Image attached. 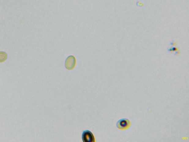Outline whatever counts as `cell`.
Here are the masks:
<instances>
[{
	"instance_id": "obj_3",
	"label": "cell",
	"mask_w": 189,
	"mask_h": 142,
	"mask_svg": "<svg viewBox=\"0 0 189 142\" xmlns=\"http://www.w3.org/2000/svg\"><path fill=\"white\" fill-rule=\"evenodd\" d=\"M76 64V59L74 56L68 57L65 60V65L66 68L68 70H72L74 68Z\"/></svg>"
},
{
	"instance_id": "obj_2",
	"label": "cell",
	"mask_w": 189,
	"mask_h": 142,
	"mask_svg": "<svg viewBox=\"0 0 189 142\" xmlns=\"http://www.w3.org/2000/svg\"><path fill=\"white\" fill-rule=\"evenodd\" d=\"M131 125V122L126 118H123L119 120L117 123V128L124 130L129 128Z\"/></svg>"
},
{
	"instance_id": "obj_4",
	"label": "cell",
	"mask_w": 189,
	"mask_h": 142,
	"mask_svg": "<svg viewBox=\"0 0 189 142\" xmlns=\"http://www.w3.org/2000/svg\"><path fill=\"white\" fill-rule=\"evenodd\" d=\"M8 57L6 53L3 51H0V63L5 61Z\"/></svg>"
},
{
	"instance_id": "obj_1",
	"label": "cell",
	"mask_w": 189,
	"mask_h": 142,
	"mask_svg": "<svg viewBox=\"0 0 189 142\" xmlns=\"http://www.w3.org/2000/svg\"><path fill=\"white\" fill-rule=\"evenodd\" d=\"M83 142H95V138L91 131L89 130L84 131L82 134Z\"/></svg>"
}]
</instances>
